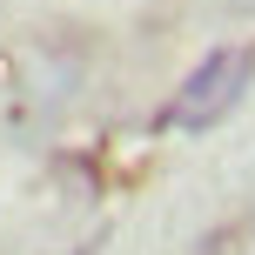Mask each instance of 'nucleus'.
I'll use <instances>...</instances> for the list:
<instances>
[{
	"label": "nucleus",
	"instance_id": "f257e3e1",
	"mask_svg": "<svg viewBox=\"0 0 255 255\" xmlns=\"http://www.w3.org/2000/svg\"><path fill=\"white\" fill-rule=\"evenodd\" d=\"M249 74H255V54L249 47H215L202 67H195L188 81H181V94L168 101L161 128H181V134H208L222 115H229L235 101L249 94Z\"/></svg>",
	"mask_w": 255,
	"mask_h": 255
}]
</instances>
